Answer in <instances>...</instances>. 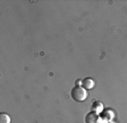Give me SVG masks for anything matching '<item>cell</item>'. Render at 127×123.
Segmentation results:
<instances>
[{
  "instance_id": "1",
  "label": "cell",
  "mask_w": 127,
  "mask_h": 123,
  "mask_svg": "<svg viewBox=\"0 0 127 123\" xmlns=\"http://www.w3.org/2000/svg\"><path fill=\"white\" fill-rule=\"evenodd\" d=\"M70 96L77 103H82L87 98V90L81 86H75L70 91Z\"/></svg>"
},
{
  "instance_id": "8",
  "label": "cell",
  "mask_w": 127,
  "mask_h": 123,
  "mask_svg": "<svg viewBox=\"0 0 127 123\" xmlns=\"http://www.w3.org/2000/svg\"><path fill=\"white\" fill-rule=\"evenodd\" d=\"M75 86H82V80H77Z\"/></svg>"
},
{
  "instance_id": "4",
  "label": "cell",
  "mask_w": 127,
  "mask_h": 123,
  "mask_svg": "<svg viewBox=\"0 0 127 123\" xmlns=\"http://www.w3.org/2000/svg\"><path fill=\"white\" fill-rule=\"evenodd\" d=\"M114 116H115L114 112H112V111H110V110L103 111V112L101 113V115H100V118H101V119H103V120L108 121V122H110V121L112 120V119H114Z\"/></svg>"
},
{
  "instance_id": "7",
  "label": "cell",
  "mask_w": 127,
  "mask_h": 123,
  "mask_svg": "<svg viewBox=\"0 0 127 123\" xmlns=\"http://www.w3.org/2000/svg\"><path fill=\"white\" fill-rule=\"evenodd\" d=\"M98 123H109L108 121H106V120H103V119H101L100 118V120H99V122Z\"/></svg>"
},
{
  "instance_id": "6",
  "label": "cell",
  "mask_w": 127,
  "mask_h": 123,
  "mask_svg": "<svg viewBox=\"0 0 127 123\" xmlns=\"http://www.w3.org/2000/svg\"><path fill=\"white\" fill-rule=\"evenodd\" d=\"M0 123H10V116L7 113L0 114Z\"/></svg>"
},
{
  "instance_id": "2",
  "label": "cell",
  "mask_w": 127,
  "mask_h": 123,
  "mask_svg": "<svg viewBox=\"0 0 127 123\" xmlns=\"http://www.w3.org/2000/svg\"><path fill=\"white\" fill-rule=\"evenodd\" d=\"M100 120V115L94 112H90L85 116V123H98Z\"/></svg>"
},
{
  "instance_id": "5",
  "label": "cell",
  "mask_w": 127,
  "mask_h": 123,
  "mask_svg": "<svg viewBox=\"0 0 127 123\" xmlns=\"http://www.w3.org/2000/svg\"><path fill=\"white\" fill-rule=\"evenodd\" d=\"M92 112L96 113V114H101L103 112V104L101 102H95L92 106Z\"/></svg>"
},
{
  "instance_id": "3",
  "label": "cell",
  "mask_w": 127,
  "mask_h": 123,
  "mask_svg": "<svg viewBox=\"0 0 127 123\" xmlns=\"http://www.w3.org/2000/svg\"><path fill=\"white\" fill-rule=\"evenodd\" d=\"M95 86V82L92 78H85L82 80V86L85 90H90V89H93Z\"/></svg>"
}]
</instances>
